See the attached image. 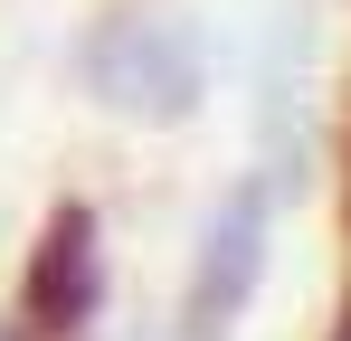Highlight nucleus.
Segmentation results:
<instances>
[{
    "label": "nucleus",
    "instance_id": "f257e3e1",
    "mask_svg": "<svg viewBox=\"0 0 351 341\" xmlns=\"http://www.w3.org/2000/svg\"><path fill=\"white\" fill-rule=\"evenodd\" d=\"M76 95L133 133H180L209 105V29L171 0H105L76 38Z\"/></svg>",
    "mask_w": 351,
    "mask_h": 341
},
{
    "label": "nucleus",
    "instance_id": "f03ea898",
    "mask_svg": "<svg viewBox=\"0 0 351 341\" xmlns=\"http://www.w3.org/2000/svg\"><path fill=\"white\" fill-rule=\"evenodd\" d=\"M276 227H285V190L266 170H237L209 199V218L190 237V275H180L171 341H237V323L256 313L266 266H276Z\"/></svg>",
    "mask_w": 351,
    "mask_h": 341
},
{
    "label": "nucleus",
    "instance_id": "7ed1b4c3",
    "mask_svg": "<svg viewBox=\"0 0 351 341\" xmlns=\"http://www.w3.org/2000/svg\"><path fill=\"white\" fill-rule=\"evenodd\" d=\"M105 303H114V227L95 199H48L29 247H19V284H10V323L29 341H86L105 332Z\"/></svg>",
    "mask_w": 351,
    "mask_h": 341
},
{
    "label": "nucleus",
    "instance_id": "20e7f679",
    "mask_svg": "<svg viewBox=\"0 0 351 341\" xmlns=\"http://www.w3.org/2000/svg\"><path fill=\"white\" fill-rule=\"evenodd\" d=\"M323 341H351V303H342V313H332V332H323Z\"/></svg>",
    "mask_w": 351,
    "mask_h": 341
},
{
    "label": "nucleus",
    "instance_id": "39448f33",
    "mask_svg": "<svg viewBox=\"0 0 351 341\" xmlns=\"http://www.w3.org/2000/svg\"><path fill=\"white\" fill-rule=\"evenodd\" d=\"M0 341H29V332H19V323H10V313H0Z\"/></svg>",
    "mask_w": 351,
    "mask_h": 341
},
{
    "label": "nucleus",
    "instance_id": "423d86ee",
    "mask_svg": "<svg viewBox=\"0 0 351 341\" xmlns=\"http://www.w3.org/2000/svg\"><path fill=\"white\" fill-rule=\"evenodd\" d=\"M86 341H105V332H86Z\"/></svg>",
    "mask_w": 351,
    "mask_h": 341
}]
</instances>
